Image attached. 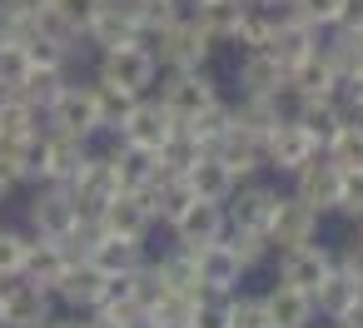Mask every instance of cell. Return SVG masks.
<instances>
[{
  "label": "cell",
  "mask_w": 363,
  "mask_h": 328,
  "mask_svg": "<svg viewBox=\"0 0 363 328\" xmlns=\"http://www.w3.org/2000/svg\"><path fill=\"white\" fill-rule=\"evenodd\" d=\"M219 100V85L204 75V70H174L169 75V85H164V95H160V105H164V115L174 120V125H189L199 110H209Z\"/></svg>",
  "instance_id": "6da1fadb"
},
{
  "label": "cell",
  "mask_w": 363,
  "mask_h": 328,
  "mask_svg": "<svg viewBox=\"0 0 363 328\" xmlns=\"http://www.w3.org/2000/svg\"><path fill=\"white\" fill-rule=\"evenodd\" d=\"M50 130L60 135H75V140H90L100 130V105H95V85H65L55 100H50Z\"/></svg>",
  "instance_id": "7a4b0ae2"
},
{
  "label": "cell",
  "mask_w": 363,
  "mask_h": 328,
  "mask_svg": "<svg viewBox=\"0 0 363 328\" xmlns=\"http://www.w3.org/2000/svg\"><path fill=\"white\" fill-rule=\"evenodd\" d=\"M209 35L199 30V21H174L164 35H160V45H155V60L160 65H169V70H204V55H209Z\"/></svg>",
  "instance_id": "3957f363"
},
{
  "label": "cell",
  "mask_w": 363,
  "mask_h": 328,
  "mask_svg": "<svg viewBox=\"0 0 363 328\" xmlns=\"http://www.w3.org/2000/svg\"><path fill=\"white\" fill-rule=\"evenodd\" d=\"M155 75H160V60L145 45H115V50H105L100 80H110V85H120L130 95H145L155 85Z\"/></svg>",
  "instance_id": "277c9868"
},
{
  "label": "cell",
  "mask_w": 363,
  "mask_h": 328,
  "mask_svg": "<svg viewBox=\"0 0 363 328\" xmlns=\"http://www.w3.org/2000/svg\"><path fill=\"white\" fill-rule=\"evenodd\" d=\"M313 234H318V209H313V204H303L298 194H279V199H274V214H269L264 239H269V244H279V249H294V244H308Z\"/></svg>",
  "instance_id": "5b68a950"
},
{
  "label": "cell",
  "mask_w": 363,
  "mask_h": 328,
  "mask_svg": "<svg viewBox=\"0 0 363 328\" xmlns=\"http://www.w3.org/2000/svg\"><path fill=\"white\" fill-rule=\"evenodd\" d=\"M50 323V288L30 278H6V298H0V328H45Z\"/></svg>",
  "instance_id": "8992f818"
},
{
  "label": "cell",
  "mask_w": 363,
  "mask_h": 328,
  "mask_svg": "<svg viewBox=\"0 0 363 328\" xmlns=\"http://www.w3.org/2000/svg\"><path fill=\"white\" fill-rule=\"evenodd\" d=\"M259 50H269L284 70H294L303 55H313L318 50V26H308V21H298L294 11L289 16H279L274 11V26H269V40L259 45Z\"/></svg>",
  "instance_id": "52a82bcc"
},
{
  "label": "cell",
  "mask_w": 363,
  "mask_h": 328,
  "mask_svg": "<svg viewBox=\"0 0 363 328\" xmlns=\"http://www.w3.org/2000/svg\"><path fill=\"white\" fill-rule=\"evenodd\" d=\"M95 219H100V229H105V234L140 239V244H145V234H150V224H155V214H150L145 194H135V189H115V194L95 209Z\"/></svg>",
  "instance_id": "ba28073f"
},
{
  "label": "cell",
  "mask_w": 363,
  "mask_h": 328,
  "mask_svg": "<svg viewBox=\"0 0 363 328\" xmlns=\"http://www.w3.org/2000/svg\"><path fill=\"white\" fill-rule=\"evenodd\" d=\"M65 189H70V199H75V209H80V214H95V209L120 189L110 154H85V164L65 179Z\"/></svg>",
  "instance_id": "9c48e42d"
},
{
  "label": "cell",
  "mask_w": 363,
  "mask_h": 328,
  "mask_svg": "<svg viewBox=\"0 0 363 328\" xmlns=\"http://www.w3.org/2000/svg\"><path fill=\"white\" fill-rule=\"evenodd\" d=\"M30 224H35L40 239L65 244V239L75 234V224H80V209H75L70 189H65V184H50L45 194H35V199H30Z\"/></svg>",
  "instance_id": "30bf717a"
},
{
  "label": "cell",
  "mask_w": 363,
  "mask_h": 328,
  "mask_svg": "<svg viewBox=\"0 0 363 328\" xmlns=\"http://www.w3.org/2000/svg\"><path fill=\"white\" fill-rule=\"evenodd\" d=\"M294 179H298V189H294V194H298L303 204H313L318 214H323V209H338L343 169H338V164H333V159H328L323 149H318L313 159H303V164L294 169Z\"/></svg>",
  "instance_id": "8fae6325"
},
{
  "label": "cell",
  "mask_w": 363,
  "mask_h": 328,
  "mask_svg": "<svg viewBox=\"0 0 363 328\" xmlns=\"http://www.w3.org/2000/svg\"><path fill=\"white\" fill-rule=\"evenodd\" d=\"M194 273H199V288H204V293H239L244 264H239L234 244L214 239V244L194 249Z\"/></svg>",
  "instance_id": "7c38bea8"
},
{
  "label": "cell",
  "mask_w": 363,
  "mask_h": 328,
  "mask_svg": "<svg viewBox=\"0 0 363 328\" xmlns=\"http://www.w3.org/2000/svg\"><path fill=\"white\" fill-rule=\"evenodd\" d=\"M224 229H229V219H224V204H214V199H189V209L174 219L179 249H204V244L224 239Z\"/></svg>",
  "instance_id": "4fadbf2b"
},
{
  "label": "cell",
  "mask_w": 363,
  "mask_h": 328,
  "mask_svg": "<svg viewBox=\"0 0 363 328\" xmlns=\"http://www.w3.org/2000/svg\"><path fill=\"white\" fill-rule=\"evenodd\" d=\"M169 130H174V120L164 115L160 100H135L130 115L120 120V140H125V145H140V149H160Z\"/></svg>",
  "instance_id": "5bb4252c"
},
{
  "label": "cell",
  "mask_w": 363,
  "mask_h": 328,
  "mask_svg": "<svg viewBox=\"0 0 363 328\" xmlns=\"http://www.w3.org/2000/svg\"><path fill=\"white\" fill-rule=\"evenodd\" d=\"M333 268V254L323 249V244H294V249H284V264H279V278L284 283H294V288H303V293H313L318 283H323V273Z\"/></svg>",
  "instance_id": "9a60e30c"
},
{
  "label": "cell",
  "mask_w": 363,
  "mask_h": 328,
  "mask_svg": "<svg viewBox=\"0 0 363 328\" xmlns=\"http://www.w3.org/2000/svg\"><path fill=\"white\" fill-rule=\"evenodd\" d=\"M313 154H318V145H313L294 120H279V125L264 135V164H274V169H289V174H294V169H298L303 159H313Z\"/></svg>",
  "instance_id": "2e32d148"
},
{
  "label": "cell",
  "mask_w": 363,
  "mask_h": 328,
  "mask_svg": "<svg viewBox=\"0 0 363 328\" xmlns=\"http://www.w3.org/2000/svg\"><path fill=\"white\" fill-rule=\"evenodd\" d=\"M214 154L229 164V174L234 179H244V174H254V169H264V135H254V130H244L239 120L214 140Z\"/></svg>",
  "instance_id": "e0dca14e"
},
{
  "label": "cell",
  "mask_w": 363,
  "mask_h": 328,
  "mask_svg": "<svg viewBox=\"0 0 363 328\" xmlns=\"http://www.w3.org/2000/svg\"><path fill=\"white\" fill-rule=\"evenodd\" d=\"M274 199H279V189H264V184H249V189H239V184H234V194L224 199V204H229V209H224L229 229L264 234V229H269V214H274Z\"/></svg>",
  "instance_id": "ac0fdd59"
},
{
  "label": "cell",
  "mask_w": 363,
  "mask_h": 328,
  "mask_svg": "<svg viewBox=\"0 0 363 328\" xmlns=\"http://www.w3.org/2000/svg\"><path fill=\"white\" fill-rule=\"evenodd\" d=\"M348 115H343V105H338V95H308V100H298V110H294V125L323 149L333 135H338V125H343Z\"/></svg>",
  "instance_id": "d6986e66"
},
{
  "label": "cell",
  "mask_w": 363,
  "mask_h": 328,
  "mask_svg": "<svg viewBox=\"0 0 363 328\" xmlns=\"http://www.w3.org/2000/svg\"><path fill=\"white\" fill-rule=\"evenodd\" d=\"M110 164H115V179H120V189H135V194H145L164 169H160V159H155V149H140V145H115L110 149Z\"/></svg>",
  "instance_id": "ffe728a7"
},
{
  "label": "cell",
  "mask_w": 363,
  "mask_h": 328,
  "mask_svg": "<svg viewBox=\"0 0 363 328\" xmlns=\"http://www.w3.org/2000/svg\"><path fill=\"white\" fill-rule=\"evenodd\" d=\"M184 184H189V194H194V199H214V204H224V199L234 194V184H239V179L229 174V164H224L214 149H204V154L184 169Z\"/></svg>",
  "instance_id": "44dd1931"
},
{
  "label": "cell",
  "mask_w": 363,
  "mask_h": 328,
  "mask_svg": "<svg viewBox=\"0 0 363 328\" xmlns=\"http://www.w3.org/2000/svg\"><path fill=\"white\" fill-rule=\"evenodd\" d=\"M264 313H269V328H303L308 318H313V293H303V288H294V283H274L264 298Z\"/></svg>",
  "instance_id": "7402d4cb"
},
{
  "label": "cell",
  "mask_w": 363,
  "mask_h": 328,
  "mask_svg": "<svg viewBox=\"0 0 363 328\" xmlns=\"http://www.w3.org/2000/svg\"><path fill=\"white\" fill-rule=\"evenodd\" d=\"M100 283H105V273L85 259V254H75L70 264H65V273H60V283L50 288V293H60L70 308H95V298H100Z\"/></svg>",
  "instance_id": "603a6c76"
},
{
  "label": "cell",
  "mask_w": 363,
  "mask_h": 328,
  "mask_svg": "<svg viewBox=\"0 0 363 328\" xmlns=\"http://www.w3.org/2000/svg\"><path fill=\"white\" fill-rule=\"evenodd\" d=\"M358 298H363V283H358L343 264H333V268L323 273V283L313 288V308H318V313H328L333 323H338V318H343Z\"/></svg>",
  "instance_id": "cb8c5ba5"
},
{
  "label": "cell",
  "mask_w": 363,
  "mask_h": 328,
  "mask_svg": "<svg viewBox=\"0 0 363 328\" xmlns=\"http://www.w3.org/2000/svg\"><path fill=\"white\" fill-rule=\"evenodd\" d=\"M70 259H75V249H70V244H55V239H30L26 273H21V278H30V283H40V288H55Z\"/></svg>",
  "instance_id": "d4e9b609"
},
{
  "label": "cell",
  "mask_w": 363,
  "mask_h": 328,
  "mask_svg": "<svg viewBox=\"0 0 363 328\" xmlns=\"http://www.w3.org/2000/svg\"><path fill=\"white\" fill-rule=\"evenodd\" d=\"M85 259H90L100 273H130V268H140V264H145L140 239H120V234H100V239L85 249Z\"/></svg>",
  "instance_id": "484cf974"
},
{
  "label": "cell",
  "mask_w": 363,
  "mask_h": 328,
  "mask_svg": "<svg viewBox=\"0 0 363 328\" xmlns=\"http://www.w3.org/2000/svg\"><path fill=\"white\" fill-rule=\"evenodd\" d=\"M318 50H323V60L333 65L338 80L363 75V26H333V40L318 45Z\"/></svg>",
  "instance_id": "4316f807"
},
{
  "label": "cell",
  "mask_w": 363,
  "mask_h": 328,
  "mask_svg": "<svg viewBox=\"0 0 363 328\" xmlns=\"http://www.w3.org/2000/svg\"><path fill=\"white\" fill-rule=\"evenodd\" d=\"M100 50H115V45H135V16L125 11V6H115V0H105V6H100V16L90 21V30H85Z\"/></svg>",
  "instance_id": "83f0119b"
},
{
  "label": "cell",
  "mask_w": 363,
  "mask_h": 328,
  "mask_svg": "<svg viewBox=\"0 0 363 328\" xmlns=\"http://www.w3.org/2000/svg\"><path fill=\"white\" fill-rule=\"evenodd\" d=\"M189 199H194V194H189L184 174H169V169H164V174H160L150 189H145V204H150V214H155V219H164V224H174V219L189 209Z\"/></svg>",
  "instance_id": "f1b7e54d"
},
{
  "label": "cell",
  "mask_w": 363,
  "mask_h": 328,
  "mask_svg": "<svg viewBox=\"0 0 363 328\" xmlns=\"http://www.w3.org/2000/svg\"><path fill=\"white\" fill-rule=\"evenodd\" d=\"M40 135V110L35 105H26L21 95H6L0 100V145H26V140H35Z\"/></svg>",
  "instance_id": "f546056e"
},
{
  "label": "cell",
  "mask_w": 363,
  "mask_h": 328,
  "mask_svg": "<svg viewBox=\"0 0 363 328\" xmlns=\"http://www.w3.org/2000/svg\"><path fill=\"white\" fill-rule=\"evenodd\" d=\"M289 90L294 95H338V75H333V65L323 60V50H313V55H303L294 70H289Z\"/></svg>",
  "instance_id": "4dcf8cb0"
},
{
  "label": "cell",
  "mask_w": 363,
  "mask_h": 328,
  "mask_svg": "<svg viewBox=\"0 0 363 328\" xmlns=\"http://www.w3.org/2000/svg\"><path fill=\"white\" fill-rule=\"evenodd\" d=\"M284 80H289V70H284L269 50H249L244 65H239V85H244V95H274Z\"/></svg>",
  "instance_id": "1f68e13d"
},
{
  "label": "cell",
  "mask_w": 363,
  "mask_h": 328,
  "mask_svg": "<svg viewBox=\"0 0 363 328\" xmlns=\"http://www.w3.org/2000/svg\"><path fill=\"white\" fill-rule=\"evenodd\" d=\"M60 90H65V70H60V65H30L11 95H21V100L35 105V110H50V100H55Z\"/></svg>",
  "instance_id": "d6a6232c"
},
{
  "label": "cell",
  "mask_w": 363,
  "mask_h": 328,
  "mask_svg": "<svg viewBox=\"0 0 363 328\" xmlns=\"http://www.w3.org/2000/svg\"><path fill=\"white\" fill-rule=\"evenodd\" d=\"M194 21H199V30L209 40H234L239 21H244V6H239V0H199Z\"/></svg>",
  "instance_id": "836d02e7"
},
{
  "label": "cell",
  "mask_w": 363,
  "mask_h": 328,
  "mask_svg": "<svg viewBox=\"0 0 363 328\" xmlns=\"http://www.w3.org/2000/svg\"><path fill=\"white\" fill-rule=\"evenodd\" d=\"M199 154H204V145H199V140H194V135H189L184 125H174V130L164 135V145L155 149L160 169H169V174H184V169H189V164H194Z\"/></svg>",
  "instance_id": "e575fe53"
},
{
  "label": "cell",
  "mask_w": 363,
  "mask_h": 328,
  "mask_svg": "<svg viewBox=\"0 0 363 328\" xmlns=\"http://www.w3.org/2000/svg\"><path fill=\"white\" fill-rule=\"evenodd\" d=\"M323 154H328L338 169H363V120H343L338 135L323 145Z\"/></svg>",
  "instance_id": "d590c367"
},
{
  "label": "cell",
  "mask_w": 363,
  "mask_h": 328,
  "mask_svg": "<svg viewBox=\"0 0 363 328\" xmlns=\"http://www.w3.org/2000/svg\"><path fill=\"white\" fill-rule=\"evenodd\" d=\"M30 35H40V40H50V45H60V50H75V40H80V30L50 6V0H45V6L30 16Z\"/></svg>",
  "instance_id": "8d00e7d4"
},
{
  "label": "cell",
  "mask_w": 363,
  "mask_h": 328,
  "mask_svg": "<svg viewBox=\"0 0 363 328\" xmlns=\"http://www.w3.org/2000/svg\"><path fill=\"white\" fill-rule=\"evenodd\" d=\"M140 95H130V90H120V85H110V80H100L95 85V105H100V130H120V120L130 115V105H135Z\"/></svg>",
  "instance_id": "74e56055"
},
{
  "label": "cell",
  "mask_w": 363,
  "mask_h": 328,
  "mask_svg": "<svg viewBox=\"0 0 363 328\" xmlns=\"http://www.w3.org/2000/svg\"><path fill=\"white\" fill-rule=\"evenodd\" d=\"M229 125H234V110H229L224 100H214V105H209V110H199V115H194V120H189L184 130H189V135H194V140H199L204 149H214V140H219V135H224Z\"/></svg>",
  "instance_id": "f35d334b"
},
{
  "label": "cell",
  "mask_w": 363,
  "mask_h": 328,
  "mask_svg": "<svg viewBox=\"0 0 363 328\" xmlns=\"http://www.w3.org/2000/svg\"><path fill=\"white\" fill-rule=\"evenodd\" d=\"M26 254H30V239H26V234L0 229V283L26 273Z\"/></svg>",
  "instance_id": "ab89813d"
},
{
  "label": "cell",
  "mask_w": 363,
  "mask_h": 328,
  "mask_svg": "<svg viewBox=\"0 0 363 328\" xmlns=\"http://www.w3.org/2000/svg\"><path fill=\"white\" fill-rule=\"evenodd\" d=\"M160 273H164V283H169V288H189V293H199V273H194V249H179V254L160 259Z\"/></svg>",
  "instance_id": "60d3db41"
},
{
  "label": "cell",
  "mask_w": 363,
  "mask_h": 328,
  "mask_svg": "<svg viewBox=\"0 0 363 328\" xmlns=\"http://www.w3.org/2000/svg\"><path fill=\"white\" fill-rule=\"evenodd\" d=\"M229 328H269V313L259 298H244V293H229V308H224Z\"/></svg>",
  "instance_id": "b9f144b4"
},
{
  "label": "cell",
  "mask_w": 363,
  "mask_h": 328,
  "mask_svg": "<svg viewBox=\"0 0 363 328\" xmlns=\"http://www.w3.org/2000/svg\"><path fill=\"white\" fill-rule=\"evenodd\" d=\"M30 70V55H26V40H0V85H21V75Z\"/></svg>",
  "instance_id": "7bdbcfd3"
},
{
  "label": "cell",
  "mask_w": 363,
  "mask_h": 328,
  "mask_svg": "<svg viewBox=\"0 0 363 328\" xmlns=\"http://www.w3.org/2000/svg\"><path fill=\"white\" fill-rule=\"evenodd\" d=\"M289 11L308 26H338L343 16V0H289Z\"/></svg>",
  "instance_id": "ee69618b"
},
{
  "label": "cell",
  "mask_w": 363,
  "mask_h": 328,
  "mask_svg": "<svg viewBox=\"0 0 363 328\" xmlns=\"http://www.w3.org/2000/svg\"><path fill=\"white\" fill-rule=\"evenodd\" d=\"M50 6H55V11H60V16H65V21L80 30V35H85V30H90V21L100 16V6H105V0H50Z\"/></svg>",
  "instance_id": "f6af8a7d"
},
{
  "label": "cell",
  "mask_w": 363,
  "mask_h": 328,
  "mask_svg": "<svg viewBox=\"0 0 363 328\" xmlns=\"http://www.w3.org/2000/svg\"><path fill=\"white\" fill-rule=\"evenodd\" d=\"M229 244H234V254H239L244 268L259 264V259L269 254V239H264V234H249V229H229Z\"/></svg>",
  "instance_id": "bcb514c9"
},
{
  "label": "cell",
  "mask_w": 363,
  "mask_h": 328,
  "mask_svg": "<svg viewBox=\"0 0 363 328\" xmlns=\"http://www.w3.org/2000/svg\"><path fill=\"white\" fill-rule=\"evenodd\" d=\"M338 209L363 219V169H343V189H338Z\"/></svg>",
  "instance_id": "7dc6e473"
},
{
  "label": "cell",
  "mask_w": 363,
  "mask_h": 328,
  "mask_svg": "<svg viewBox=\"0 0 363 328\" xmlns=\"http://www.w3.org/2000/svg\"><path fill=\"white\" fill-rule=\"evenodd\" d=\"M338 90H343V100H348V110L363 120V75H353V80H338Z\"/></svg>",
  "instance_id": "c3c4849f"
},
{
  "label": "cell",
  "mask_w": 363,
  "mask_h": 328,
  "mask_svg": "<svg viewBox=\"0 0 363 328\" xmlns=\"http://www.w3.org/2000/svg\"><path fill=\"white\" fill-rule=\"evenodd\" d=\"M343 268L363 283V234H358V239H348V249H343Z\"/></svg>",
  "instance_id": "681fc988"
},
{
  "label": "cell",
  "mask_w": 363,
  "mask_h": 328,
  "mask_svg": "<svg viewBox=\"0 0 363 328\" xmlns=\"http://www.w3.org/2000/svg\"><path fill=\"white\" fill-rule=\"evenodd\" d=\"M120 328H164V323L145 308H130V313H120Z\"/></svg>",
  "instance_id": "f907efd6"
},
{
  "label": "cell",
  "mask_w": 363,
  "mask_h": 328,
  "mask_svg": "<svg viewBox=\"0 0 363 328\" xmlns=\"http://www.w3.org/2000/svg\"><path fill=\"white\" fill-rule=\"evenodd\" d=\"M338 26H363V0H343V16Z\"/></svg>",
  "instance_id": "816d5d0a"
},
{
  "label": "cell",
  "mask_w": 363,
  "mask_h": 328,
  "mask_svg": "<svg viewBox=\"0 0 363 328\" xmlns=\"http://www.w3.org/2000/svg\"><path fill=\"white\" fill-rule=\"evenodd\" d=\"M80 328H120V318H115V313H100V308H90V318H85Z\"/></svg>",
  "instance_id": "f5cc1de1"
},
{
  "label": "cell",
  "mask_w": 363,
  "mask_h": 328,
  "mask_svg": "<svg viewBox=\"0 0 363 328\" xmlns=\"http://www.w3.org/2000/svg\"><path fill=\"white\" fill-rule=\"evenodd\" d=\"M259 6H264V11H279V6H289V0H259Z\"/></svg>",
  "instance_id": "db71d44e"
},
{
  "label": "cell",
  "mask_w": 363,
  "mask_h": 328,
  "mask_svg": "<svg viewBox=\"0 0 363 328\" xmlns=\"http://www.w3.org/2000/svg\"><path fill=\"white\" fill-rule=\"evenodd\" d=\"M45 328H80V323H45Z\"/></svg>",
  "instance_id": "11a10c76"
},
{
  "label": "cell",
  "mask_w": 363,
  "mask_h": 328,
  "mask_svg": "<svg viewBox=\"0 0 363 328\" xmlns=\"http://www.w3.org/2000/svg\"><path fill=\"white\" fill-rule=\"evenodd\" d=\"M239 6H259V0H239Z\"/></svg>",
  "instance_id": "9f6ffc18"
},
{
  "label": "cell",
  "mask_w": 363,
  "mask_h": 328,
  "mask_svg": "<svg viewBox=\"0 0 363 328\" xmlns=\"http://www.w3.org/2000/svg\"><path fill=\"white\" fill-rule=\"evenodd\" d=\"M0 298H6V283H0Z\"/></svg>",
  "instance_id": "6f0895ef"
},
{
  "label": "cell",
  "mask_w": 363,
  "mask_h": 328,
  "mask_svg": "<svg viewBox=\"0 0 363 328\" xmlns=\"http://www.w3.org/2000/svg\"><path fill=\"white\" fill-rule=\"evenodd\" d=\"M194 6H199V0H194Z\"/></svg>",
  "instance_id": "680465c9"
}]
</instances>
